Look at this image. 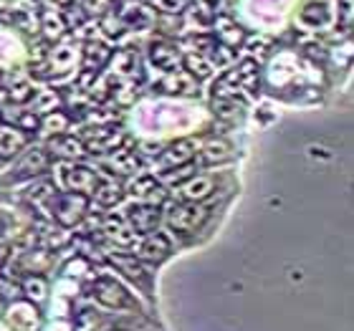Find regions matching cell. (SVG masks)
<instances>
[{
    "mask_svg": "<svg viewBox=\"0 0 354 331\" xmlns=\"http://www.w3.org/2000/svg\"><path fill=\"white\" fill-rule=\"evenodd\" d=\"M86 198L79 195V192H56L51 198V210H53V218L59 220V225L64 228H71L76 223L82 220L84 213H86Z\"/></svg>",
    "mask_w": 354,
    "mask_h": 331,
    "instance_id": "obj_1",
    "label": "cell"
},
{
    "mask_svg": "<svg viewBox=\"0 0 354 331\" xmlns=\"http://www.w3.org/2000/svg\"><path fill=\"white\" fill-rule=\"evenodd\" d=\"M207 220V207H203L200 202H180L172 205L167 213V225L183 236H190Z\"/></svg>",
    "mask_w": 354,
    "mask_h": 331,
    "instance_id": "obj_2",
    "label": "cell"
},
{
    "mask_svg": "<svg viewBox=\"0 0 354 331\" xmlns=\"http://www.w3.org/2000/svg\"><path fill=\"white\" fill-rule=\"evenodd\" d=\"M94 299L106 309H137V303L122 283L111 278H99L94 283Z\"/></svg>",
    "mask_w": 354,
    "mask_h": 331,
    "instance_id": "obj_3",
    "label": "cell"
},
{
    "mask_svg": "<svg viewBox=\"0 0 354 331\" xmlns=\"http://www.w3.org/2000/svg\"><path fill=\"white\" fill-rule=\"evenodd\" d=\"M162 215H160V207L152 205H132L127 210V223L129 228L140 236V233H152V230L160 225Z\"/></svg>",
    "mask_w": 354,
    "mask_h": 331,
    "instance_id": "obj_4",
    "label": "cell"
},
{
    "mask_svg": "<svg viewBox=\"0 0 354 331\" xmlns=\"http://www.w3.org/2000/svg\"><path fill=\"white\" fill-rule=\"evenodd\" d=\"M109 261L114 265H117L119 271L124 273L127 278L134 281L140 288H145V291H149V286H152V273H149V268L145 263H142L140 258H129V256H109Z\"/></svg>",
    "mask_w": 354,
    "mask_h": 331,
    "instance_id": "obj_5",
    "label": "cell"
},
{
    "mask_svg": "<svg viewBox=\"0 0 354 331\" xmlns=\"http://www.w3.org/2000/svg\"><path fill=\"white\" fill-rule=\"evenodd\" d=\"M172 253V240L165 233H152L142 240L140 245V261L142 263H162L165 258Z\"/></svg>",
    "mask_w": 354,
    "mask_h": 331,
    "instance_id": "obj_6",
    "label": "cell"
},
{
    "mask_svg": "<svg viewBox=\"0 0 354 331\" xmlns=\"http://www.w3.org/2000/svg\"><path fill=\"white\" fill-rule=\"evenodd\" d=\"M66 187L71 192H79V195H94L96 187H99V177L91 167H84V164H74V167H66Z\"/></svg>",
    "mask_w": 354,
    "mask_h": 331,
    "instance_id": "obj_7",
    "label": "cell"
},
{
    "mask_svg": "<svg viewBox=\"0 0 354 331\" xmlns=\"http://www.w3.org/2000/svg\"><path fill=\"white\" fill-rule=\"evenodd\" d=\"M46 167H48V152L41 147H33V149H28V152L21 157V162L13 167V177L15 180H21V177L41 175Z\"/></svg>",
    "mask_w": 354,
    "mask_h": 331,
    "instance_id": "obj_8",
    "label": "cell"
},
{
    "mask_svg": "<svg viewBox=\"0 0 354 331\" xmlns=\"http://www.w3.org/2000/svg\"><path fill=\"white\" fill-rule=\"evenodd\" d=\"M192 157H195V144L190 140H180L160 152V164L167 169L185 167L187 162H192Z\"/></svg>",
    "mask_w": 354,
    "mask_h": 331,
    "instance_id": "obj_9",
    "label": "cell"
},
{
    "mask_svg": "<svg viewBox=\"0 0 354 331\" xmlns=\"http://www.w3.org/2000/svg\"><path fill=\"white\" fill-rule=\"evenodd\" d=\"M149 59H152V64L157 68H162L167 74H175L180 61H183L180 59V51L172 44H167V41H155V44L149 46Z\"/></svg>",
    "mask_w": 354,
    "mask_h": 331,
    "instance_id": "obj_10",
    "label": "cell"
},
{
    "mask_svg": "<svg viewBox=\"0 0 354 331\" xmlns=\"http://www.w3.org/2000/svg\"><path fill=\"white\" fill-rule=\"evenodd\" d=\"M48 149L56 157H64V160H79V157L86 155L84 142L76 140V137H68V134H53L48 140Z\"/></svg>",
    "mask_w": 354,
    "mask_h": 331,
    "instance_id": "obj_11",
    "label": "cell"
},
{
    "mask_svg": "<svg viewBox=\"0 0 354 331\" xmlns=\"http://www.w3.org/2000/svg\"><path fill=\"white\" fill-rule=\"evenodd\" d=\"M109 61H111V51L104 44L88 41V44L84 46V71H86V74L96 76Z\"/></svg>",
    "mask_w": 354,
    "mask_h": 331,
    "instance_id": "obj_12",
    "label": "cell"
},
{
    "mask_svg": "<svg viewBox=\"0 0 354 331\" xmlns=\"http://www.w3.org/2000/svg\"><path fill=\"white\" fill-rule=\"evenodd\" d=\"M155 88L165 91V94H198V82L192 79L190 74H183V71H175V74H167L162 82L157 84Z\"/></svg>",
    "mask_w": 354,
    "mask_h": 331,
    "instance_id": "obj_13",
    "label": "cell"
},
{
    "mask_svg": "<svg viewBox=\"0 0 354 331\" xmlns=\"http://www.w3.org/2000/svg\"><path fill=\"white\" fill-rule=\"evenodd\" d=\"M213 187H215L213 177H205V175L190 177L187 182L180 185V195L185 198V202H200V200L210 198Z\"/></svg>",
    "mask_w": 354,
    "mask_h": 331,
    "instance_id": "obj_14",
    "label": "cell"
},
{
    "mask_svg": "<svg viewBox=\"0 0 354 331\" xmlns=\"http://www.w3.org/2000/svg\"><path fill=\"white\" fill-rule=\"evenodd\" d=\"M26 144H28L26 132L15 126H0V157H15Z\"/></svg>",
    "mask_w": 354,
    "mask_h": 331,
    "instance_id": "obj_15",
    "label": "cell"
},
{
    "mask_svg": "<svg viewBox=\"0 0 354 331\" xmlns=\"http://www.w3.org/2000/svg\"><path fill=\"white\" fill-rule=\"evenodd\" d=\"M104 230L109 233V238H114L119 245H127V248H132L134 243H137V233H134L129 225H127V220H122V218H106L104 220Z\"/></svg>",
    "mask_w": 354,
    "mask_h": 331,
    "instance_id": "obj_16",
    "label": "cell"
},
{
    "mask_svg": "<svg viewBox=\"0 0 354 331\" xmlns=\"http://www.w3.org/2000/svg\"><path fill=\"white\" fill-rule=\"evenodd\" d=\"M225 160H230V144L225 140L207 142L205 147L200 149V164H218Z\"/></svg>",
    "mask_w": 354,
    "mask_h": 331,
    "instance_id": "obj_17",
    "label": "cell"
},
{
    "mask_svg": "<svg viewBox=\"0 0 354 331\" xmlns=\"http://www.w3.org/2000/svg\"><path fill=\"white\" fill-rule=\"evenodd\" d=\"M243 38H245V33L238 23H233L230 18H221V21H218V41H221V46L236 48V46L243 44Z\"/></svg>",
    "mask_w": 354,
    "mask_h": 331,
    "instance_id": "obj_18",
    "label": "cell"
},
{
    "mask_svg": "<svg viewBox=\"0 0 354 331\" xmlns=\"http://www.w3.org/2000/svg\"><path fill=\"white\" fill-rule=\"evenodd\" d=\"M109 164L114 172H122V175H134V172L140 169V160H137V155L129 152V149H114Z\"/></svg>",
    "mask_w": 354,
    "mask_h": 331,
    "instance_id": "obj_19",
    "label": "cell"
},
{
    "mask_svg": "<svg viewBox=\"0 0 354 331\" xmlns=\"http://www.w3.org/2000/svg\"><path fill=\"white\" fill-rule=\"evenodd\" d=\"M185 68L190 71L192 79H207V76H213L215 66H213V61H207L205 56H200V53H187L183 59Z\"/></svg>",
    "mask_w": 354,
    "mask_h": 331,
    "instance_id": "obj_20",
    "label": "cell"
},
{
    "mask_svg": "<svg viewBox=\"0 0 354 331\" xmlns=\"http://www.w3.org/2000/svg\"><path fill=\"white\" fill-rule=\"evenodd\" d=\"M94 198L99 205L104 207H111L117 205L119 200L124 198V190H122V185H117L114 180H109V182H99V187H96Z\"/></svg>",
    "mask_w": 354,
    "mask_h": 331,
    "instance_id": "obj_21",
    "label": "cell"
},
{
    "mask_svg": "<svg viewBox=\"0 0 354 331\" xmlns=\"http://www.w3.org/2000/svg\"><path fill=\"white\" fill-rule=\"evenodd\" d=\"M41 28H44L46 38H51V41H56V38L64 36V30H66V21H64V15L56 13V10H44L41 13Z\"/></svg>",
    "mask_w": 354,
    "mask_h": 331,
    "instance_id": "obj_22",
    "label": "cell"
},
{
    "mask_svg": "<svg viewBox=\"0 0 354 331\" xmlns=\"http://www.w3.org/2000/svg\"><path fill=\"white\" fill-rule=\"evenodd\" d=\"M152 13H149L147 8H129L122 13V23H124V28H134V30H142L152 26Z\"/></svg>",
    "mask_w": 354,
    "mask_h": 331,
    "instance_id": "obj_23",
    "label": "cell"
},
{
    "mask_svg": "<svg viewBox=\"0 0 354 331\" xmlns=\"http://www.w3.org/2000/svg\"><path fill=\"white\" fill-rule=\"evenodd\" d=\"M299 18H301V23H306V26L319 28V26H324V23L329 21V8H326L324 3H311V6L304 8Z\"/></svg>",
    "mask_w": 354,
    "mask_h": 331,
    "instance_id": "obj_24",
    "label": "cell"
},
{
    "mask_svg": "<svg viewBox=\"0 0 354 331\" xmlns=\"http://www.w3.org/2000/svg\"><path fill=\"white\" fill-rule=\"evenodd\" d=\"M213 109L221 119H241V106H238V99H223V96H215L213 99Z\"/></svg>",
    "mask_w": 354,
    "mask_h": 331,
    "instance_id": "obj_25",
    "label": "cell"
},
{
    "mask_svg": "<svg viewBox=\"0 0 354 331\" xmlns=\"http://www.w3.org/2000/svg\"><path fill=\"white\" fill-rule=\"evenodd\" d=\"M68 122H71V117H68V114H64V111H48V114H46V119L41 122V126H44L46 132L61 134V132H66Z\"/></svg>",
    "mask_w": 354,
    "mask_h": 331,
    "instance_id": "obj_26",
    "label": "cell"
},
{
    "mask_svg": "<svg viewBox=\"0 0 354 331\" xmlns=\"http://www.w3.org/2000/svg\"><path fill=\"white\" fill-rule=\"evenodd\" d=\"M23 294L28 296L30 301H41V299H46V281L41 278V276H30V278H26V283H23Z\"/></svg>",
    "mask_w": 354,
    "mask_h": 331,
    "instance_id": "obj_27",
    "label": "cell"
},
{
    "mask_svg": "<svg viewBox=\"0 0 354 331\" xmlns=\"http://www.w3.org/2000/svg\"><path fill=\"white\" fill-rule=\"evenodd\" d=\"M56 102H59V96L53 94V91H36L33 94V114H38V111H56L53 106H56Z\"/></svg>",
    "mask_w": 354,
    "mask_h": 331,
    "instance_id": "obj_28",
    "label": "cell"
},
{
    "mask_svg": "<svg viewBox=\"0 0 354 331\" xmlns=\"http://www.w3.org/2000/svg\"><path fill=\"white\" fill-rule=\"evenodd\" d=\"M157 185V180L152 175H145V177H137L132 185H129V195H134L137 200H145L149 195V190Z\"/></svg>",
    "mask_w": 354,
    "mask_h": 331,
    "instance_id": "obj_29",
    "label": "cell"
},
{
    "mask_svg": "<svg viewBox=\"0 0 354 331\" xmlns=\"http://www.w3.org/2000/svg\"><path fill=\"white\" fill-rule=\"evenodd\" d=\"M15 122H18L15 129H21V132H36L38 126H41V119H38V114H33V111H21V114L15 117Z\"/></svg>",
    "mask_w": 354,
    "mask_h": 331,
    "instance_id": "obj_30",
    "label": "cell"
},
{
    "mask_svg": "<svg viewBox=\"0 0 354 331\" xmlns=\"http://www.w3.org/2000/svg\"><path fill=\"white\" fill-rule=\"evenodd\" d=\"M102 28L106 30L111 38H119L122 33H124V23H122V18H117L114 13H109V15H104L102 18Z\"/></svg>",
    "mask_w": 354,
    "mask_h": 331,
    "instance_id": "obj_31",
    "label": "cell"
},
{
    "mask_svg": "<svg viewBox=\"0 0 354 331\" xmlns=\"http://www.w3.org/2000/svg\"><path fill=\"white\" fill-rule=\"evenodd\" d=\"M33 94H36V91H33V88H30V84H15L13 88H10V99H13V102H18V104H23V102H30V99H33Z\"/></svg>",
    "mask_w": 354,
    "mask_h": 331,
    "instance_id": "obj_32",
    "label": "cell"
},
{
    "mask_svg": "<svg viewBox=\"0 0 354 331\" xmlns=\"http://www.w3.org/2000/svg\"><path fill=\"white\" fill-rule=\"evenodd\" d=\"M190 3H192V0H160V8H162V13L177 15V13H183Z\"/></svg>",
    "mask_w": 354,
    "mask_h": 331,
    "instance_id": "obj_33",
    "label": "cell"
},
{
    "mask_svg": "<svg viewBox=\"0 0 354 331\" xmlns=\"http://www.w3.org/2000/svg\"><path fill=\"white\" fill-rule=\"evenodd\" d=\"M190 46H195L198 48V53L203 56L205 51H215V38H210V36H190Z\"/></svg>",
    "mask_w": 354,
    "mask_h": 331,
    "instance_id": "obj_34",
    "label": "cell"
},
{
    "mask_svg": "<svg viewBox=\"0 0 354 331\" xmlns=\"http://www.w3.org/2000/svg\"><path fill=\"white\" fill-rule=\"evenodd\" d=\"M177 175H165V182H183V180H190L192 177V167H175Z\"/></svg>",
    "mask_w": 354,
    "mask_h": 331,
    "instance_id": "obj_35",
    "label": "cell"
},
{
    "mask_svg": "<svg viewBox=\"0 0 354 331\" xmlns=\"http://www.w3.org/2000/svg\"><path fill=\"white\" fill-rule=\"evenodd\" d=\"M215 61H218V64H228V61H233V56H236V53H233V48H228V46H215Z\"/></svg>",
    "mask_w": 354,
    "mask_h": 331,
    "instance_id": "obj_36",
    "label": "cell"
},
{
    "mask_svg": "<svg viewBox=\"0 0 354 331\" xmlns=\"http://www.w3.org/2000/svg\"><path fill=\"white\" fill-rule=\"evenodd\" d=\"M86 258H76V261H71L66 265V273L68 276H82V271H86Z\"/></svg>",
    "mask_w": 354,
    "mask_h": 331,
    "instance_id": "obj_37",
    "label": "cell"
},
{
    "mask_svg": "<svg viewBox=\"0 0 354 331\" xmlns=\"http://www.w3.org/2000/svg\"><path fill=\"white\" fill-rule=\"evenodd\" d=\"M195 21H200V23H205V26H210V23L215 21V15L210 13V10H207V8H198V10H195Z\"/></svg>",
    "mask_w": 354,
    "mask_h": 331,
    "instance_id": "obj_38",
    "label": "cell"
},
{
    "mask_svg": "<svg viewBox=\"0 0 354 331\" xmlns=\"http://www.w3.org/2000/svg\"><path fill=\"white\" fill-rule=\"evenodd\" d=\"M0 220H3V215H0ZM0 233H6V225H3V223H0Z\"/></svg>",
    "mask_w": 354,
    "mask_h": 331,
    "instance_id": "obj_39",
    "label": "cell"
},
{
    "mask_svg": "<svg viewBox=\"0 0 354 331\" xmlns=\"http://www.w3.org/2000/svg\"><path fill=\"white\" fill-rule=\"evenodd\" d=\"M56 3H68V0H56Z\"/></svg>",
    "mask_w": 354,
    "mask_h": 331,
    "instance_id": "obj_40",
    "label": "cell"
},
{
    "mask_svg": "<svg viewBox=\"0 0 354 331\" xmlns=\"http://www.w3.org/2000/svg\"><path fill=\"white\" fill-rule=\"evenodd\" d=\"M114 331H124V329H114Z\"/></svg>",
    "mask_w": 354,
    "mask_h": 331,
    "instance_id": "obj_41",
    "label": "cell"
},
{
    "mask_svg": "<svg viewBox=\"0 0 354 331\" xmlns=\"http://www.w3.org/2000/svg\"><path fill=\"white\" fill-rule=\"evenodd\" d=\"M207 3H215V0H207Z\"/></svg>",
    "mask_w": 354,
    "mask_h": 331,
    "instance_id": "obj_42",
    "label": "cell"
}]
</instances>
